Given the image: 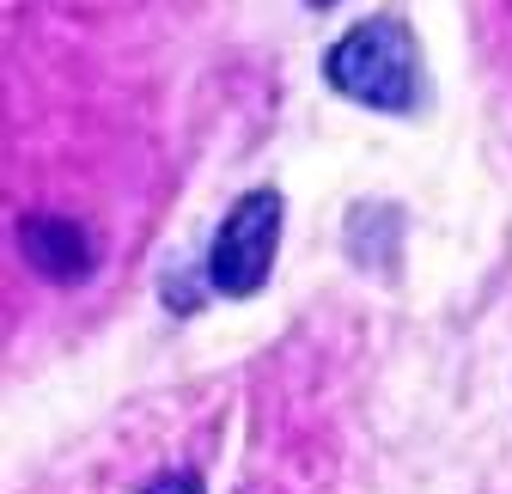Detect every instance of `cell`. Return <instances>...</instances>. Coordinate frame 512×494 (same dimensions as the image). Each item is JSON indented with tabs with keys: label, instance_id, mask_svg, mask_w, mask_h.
Masks as SVG:
<instances>
[{
	"label": "cell",
	"instance_id": "5",
	"mask_svg": "<svg viewBox=\"0 0 512 494\" xmlns=\"http://www.w3.org/2000/svg\"><path fill=\"white\" fill-rule=\"evenodd\" d=\"M305 7H336V0H305Z\"/></svg>",
	"mask_w": 512,
	"mask_h": 494
},
{
	"label": "cell",
	"instance_id": "2",
	"mask_svg": "<svg viewBox=\"0 0 512 494\" xmlns=\"http://www.w3.org/2000/svg\"><path fill=\"white\" fill-rule=\"evenodd\" d=\"M281 251V196L275 190H250L232 202V214L220 220L214 244H208V281L226 299H250L263 293L269 269Z\"/></svg>",
	"mask_w": 512,
	"mask_h": 494
},
{
	"label": "cell",
	"instance_id": "1",
	"mask_svg": "<svg viewBox=\"0 0 512 494\" xmlns=\"http://www.w3.org/2000/svg\"><path fill=\"white\" fill-rule=\"evenodd\" d=\"M324 80L378 110V116H415L421 110V92H427V74H421V49H415V31L403 19H360L354 31H342L324 55Z\"/></svg>",
	"mask_w": 512,
	"mask_h": 494
},
{
	"label": "cell",
	"instance_id": "4",
	"mask_svg": "<svg viewBox=\"0 0 512 494\" xmlns=\"http://www.w3.org/2000/svg\"><path fill=\"white\" fill-rule=\"evenodd\" d=\"M141 494H202V482H196V476H159V482H147Z\"/></svg>",
	"mask_w": 512,
	"mask_h": 494
},
{
	"label": "cell",
	"instance_id": "3",
	"mask_svg": "<svg viewBox=\"0 0 512 494\" xmlns=\"http://www.w3.org/2000/svg\"><path fill=\"white\" fill-rule=\"evenodd\" d=\"M19 251H25V263H31L43 281H61V287H68V281H86L92 263H98L86 226L68 220V214H25V220H19Z\"/></svg>",
	"mask_w": 512,
	"mask_h": 494
}]
</instances>
